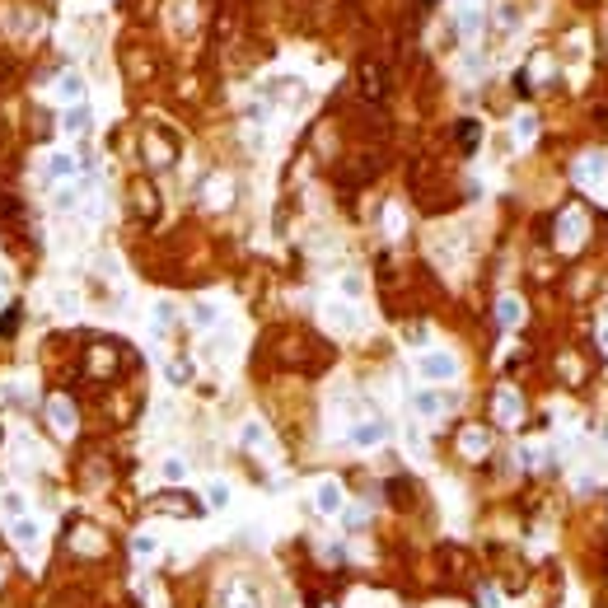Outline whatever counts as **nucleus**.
Returning a JSON list of instances; mask_svg holds the SVG:
<instances>
[{
  "label": "nucleus",
  "mask_w": 608,
  "mask_h": 608,
  "mask_svg": "<svg viewBox=\"0 0 608 608\" xmlns=\"http://www.w3.org/2000/svg\"><path fill=\"white\" fill-rule=\"evenodd\" d=\"M426 374H435V379H445V374H454V361H445V356H426Z\"/></svg>",
  "instance_id": "nucleus-4"
},
{
  "label": "nucleus",
  "mask_w": 608,
  "mask_h": 608,
  "mask_svg": "<svg viewBox=\"0 0 608 608\" xmlns=\"http://www.w3.org/2000/svg\"><path fill=\"white\" fill-rule=\"evenodd\" d=\"M47 173H52V178H61V183H66V178H71V173H75V159H71V155H52V164H47Z\"/></svg>",
  "instance_id": "nucleus-3"
},
{
  "label": "nucleus",
  "mask_w": 608,
  "mask_h": 608,
  "mask_svg": "<svg viewBox=\"0 0 608 608\" xmlns=\"http://www.w3.org/2000/svg\"><path fill=\"white\" fill-rule=\"evenodd\" d=\"M379 435H384V430H379V426H361V430H356V440H361V445H374V440H379Z\"/></svg>",
  "instance_id": "nucleus-6"
},
{
  "label": "nucleus",
  "mask_w": 608,
  "mask_h": 608,
  "mask_svg": "<svg viewBox=\"0 0 608 608\" xmlns=\"http://www.w3.org/2000/svg\"><path fill=\"white\" fill-rule=\"evenodd\" d=\"M56 94H61L66 104H80V94H84V80H80L75 71H66V75L56 80Z\"/></svg>",
  "instance_id": "nucleus-2"
},
{
  "label": "nucleus",
  "mask_w": 608,
  "mask_h": 608,
  "mask_svg": "<svg viewBox=\"0 0 608 608\" xmlns=\"http://www.w3.org/2000/svg\"><path fill=\"white\" fill-rule=\"evenodd\" d=\"M318 501H323L328 510H332V505H337V487H323V491H318Z\"/></svg>",
  "instance_id": "nucleus-8"
},
{
  "label": "nucleus",
  "mask_w": 608,
  "mask_h": 608,
  "mask_svg": "<svg viewBox=\"0 0 608 608\" xmlns=\"http://www.w3.org/2000/svg\"><path fill=\"white\" fill-rule=\"evenodd\" d=\"M66 132H84V108H75V112L66 117Z\"/></svg>",
  "instance_id": "nucleus-7"
},
{
  "label": "nucleus",
  "mask_w": 608,
  "mask_h": 608,
  "mask_svg": "<svg viewBox=\"0 0 608 608\" xmlns=\"http://www.w3.org/2000/svg\"><path fill=\"white\" fill-rule=\"evenodd\" d=\"M14 538H19V543H33V538H38V524H33V520H14Z\"/></svg>",
  "instance_id": "nucleus-5"
},
{
  "label": "nucleus",
  "mask_w": 608,
  "mask_h": 608,
  "mask_svg": "<svg viewBox=\"0 0 608 608\" xmlns=\"http://www.w3.org/2000/svg\"><path fill=\"white\" fill-rule=\"evenodd\" d=\"M47 422H52L56 430H75V412H71L66 398H52V402H47Z\"/></svg>",
  "instance_id": "nucleus-1"
}]
</instances>
